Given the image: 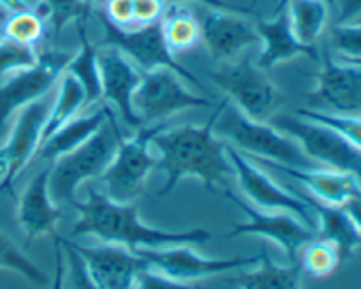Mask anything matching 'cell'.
<instances>
[{
	"mask_svg": "<svg viewBox=\"0 0 361 289\" xmlns=\"http://www.w3.org/2000/svg\"><path fill=\"white\" fill-rule=\"evenodd\" d=\"M221 109L222 102L203 125H164L152 137V147L157 152V168L166 175L159 197L168 196L183 178H197L214 194L219 189H228V180L235 176V169L226 154L224 140L215 134V120Z\"/></svg>",
	"mask_w": 361,
	"mask_h": 289,
	"instance_id": "obj_1",
	"label": "cell"
},
{
	"mask_svg": "<svg viewBox=\"0 0 361 289\" xmlns=\"http://www.w3.org/2000/svg\"><path fill=\"white\" fill-rule=\"evenodd\" d=\"M78 221L73 235H90L102 243H115L129 250L162 249L173 245H204L212 240V233L203 228L187 231H166L145 224L134 203H116L104 192L88 187L87 201H74Z\"/></svg>",
	"mask_w": 361,
	"mask_h": 289,
	"instance_id": "obj_2",
	"label": "cell"
},
{
	"mask_svg": "<svg viewBox=\"0 0 361 289\" xmlns=\"http://www.w3.org/2000/svg\"><path fill=\"white\" fill-rule=\"evenodd\" d=\"M215 134L252 159L300 169H310L316 164L295 137L277 129L268 120L249 118L226 97L222 99V109L215 120Z\"/></svg>",
	"mask_w": 361,
	"mask_h": 289,
	"instance_id": "obj_3",
	"label": "cell"
},
{
	"mask_svg": "<svg viewBox=\"0 0 361 289\" xmlns=\"http://www.w3.org/2000/svg\"><path fill=\"white\" fill-rule=\"evenodd\" d=\"M120 137V127L111 113L90 140L85 141L76 150L55 159L49 166V194L53 201L73 204L81 183L101 178L115 155Z\"/></svg>",
	"mask_w": 361,
	"mask_h": 289,
	"instance_id": "obj_4",
	"label": "cell"
},
{
	"mask_svg": "<svg viewBox=\"0 0 361 289\" xmlns=\"http://www.w3.org/2000/svg\"><path fill=\"white\" fill-rule=\"evenodd\" d=\"M166 123L141 127L129 137H120L115 155L104 173L101 182L104 194L116 203H134L143 194L145 183L152 169L157 168V155H154L152 137Z\"/></svg>",
	"mask_w": 361,
	"mask_h": 289,
	"instance_id": "obj_5",
	"label": "cell"
},
{
	"mask_svg": "<svg viewBox=\"0 0 361 289\" xmlns=\"http://www.w3.org/2000/svg\"><path fill=\"white\" fill-rule=\"evenodd\" d=\"M208 76L224 92L226 99L249 118L268 120L281 102V92L267 70L252 62L247 53L235 62L221 63Z\"/></svg>",
	"mask_w": 361,
	"mask_h": 289,
	"instance_id": "obj_6",
	"label": "cell"
},
{
	"mask_svg": "<svg viewBox=\"0 0 361 289\" xmlns=\"http://www.w3.org/2000/svg\"><path fill=\"white\" fill-rule=\"evenodd\" d=\"M270 123L295 137L314 162L328 166V169L349 173L361 185V148L353 144L330 127L302 118L296 113H277L270 116Z\"/></svg>",
	"mask_w": 361,
	"mask_h": 289,
	"instance_id": "obj_7",
	"label": "cell"
},
{
	"mask_svg": "<svg viewBox=\"0 0 361 289\" xmlns=\"http://www.w3.org/2000/svg\"><path fill=\"white\" fill-rule=\"evenodd\" d=\"M183 81L180 74L168 67L143 73L133 97V108L141 123H161L185 109L214 106L212 99L190 92Z\"/></svg>",
	"mask_w": 361,
	"mask_h": 289,
	"instance_id": "obj_8",
	"label": "cell"
},
{
	"mask_svg": "<svg viewBox=\"0 0 361 289\" xmlns=\"http://www.w3.org/2000/svg\"><path fill=\"white\" fill-rule=\"evenodd\" d=\"M73 53L63 49H46L39 53L34 66L21 69L4 78L0 83V136L6 130L7 122L20 109L39 99L46 97L66 73Z\"/></svg>",
	"mask_w": 361,
	"mask_h": 289,
	"instance_id": "obj_9",
	"label": "cell"
},
{
	"mask_svg": "<svg viewBox=\"0 0 361 289\" xmlns=\"http://www.w3.org/2000/svg\"><path fill=\"white\" fill-rule=\"evenodd\" d=\"M49 104L51 102L46 95L16 113L9 136L0 147V197L6 194L13 196L16 178L37 155Z\"/></svg>",
	"mask_w": 361,
	"mask_h": 289,
	"instance_id": "obj_10",
	"label": "cell"
},
{
	"mask_svg": "<svg viewBox=\"0 0 361 289\" xmlns=\"http://www.w3.org/2000/svg\"><path fill=\"white\" fill-rule=\"evenodd\" d=\"M222 192H224V197H228L233 204H236L247 215L245 222L233 224V229L226 235V238L256 235L261 238L271 240L284 250L289 263H298L300 250L307 243L312 242L314 238H317L316 229L309 228L302 219L289 214V211L267 214V211H259L257 208H254L252 204L243 201L242 197L233 194L229 189H224Z\"/></svg>",
	"mask_w": 361,
	"mask_h": 289,
	"instance_id": "obj_11",
	"label": "cell"
},
{
	"mask_svg": "<svg viewBox=\"0 0 361 289\" xmlns=\"http://www.w3.org/2000/svg\"><path fill=\"white\" fill-rule=\"evenodd\" d=\"M99 20H101L102 30H104V41L102 44H109L118 48L141 73H148V70L161 69V67H168V69L175 70L176 74L183 78L189 83H194L196 87L203 88L201 81L190 73L187 67L176 60V56L166 46L164 37H162L161 23L148 25V27L133 28V30H122L116 28L115 25L109 23L106 18H102L97 13Z\"/></svg>",
	"mask_w": 361,
	"mask_h": 289,
	"instance_id": "obj_12",
	"label": "cell"
},
{
	"mask_svg": "<svg viewBox=\"0 0 361 289\" xmlns=\"http://www.w3.org/2000/svg\"><path fill=\"white\" fill-rule=\"evenodd\" d=\"M226 154H228L229 162H231L233 169H235L236 182H238L240 189L245 194L247 199L252 201L256 207L264 208V210L289 211V214L302 219L309 228L317 231L316 217H314L312 210H310L309 204L302 197L296 196L293 190H288L279 185L270 175H267L259 168L257 162L247 157L245 154H242L233 144L226 143Z\"/></svg>",
	"mask_w": 361,
	"mask_h": 289,
	"instance_id": "obj_13",
	"label": "cell"
},
{
	"mask_svg": "<svg viewBox=\"0 0 361 289\" xmlns=\"http://www.w3.org/2000/svg\"><path fill=\"white\" fill-rule=\"evenodd\" d=\"M143 257L148 266L162 271L176 281L190 282L200 278L214 277L226 271L245 270L247 266L257 264L259 256H238V257H204L190 249V245H173L162 249H137L134 250Z\"/></svg>",
	"mask_w": 361,
	"mask_h": 289,
	"instance_id": "obj_14",
	"label": "cell"
},
{
	"mask_svg": "<svg viewBox=\"0 0 361 289\" xmlns=\"http://www.w3.org/2000/svg\"><path fill=\"white\" fill-rule=\"evenodd\" d=\"M316 87L307 101L312 109L361 116V67L331 56L321 55Z\"/></svg>",
	"mask_w": 361,
	"mask_h": 289,
	"instance_id": "obj_15",
	"label": "cell"
},
{
	"mask_svg": "<svg viewBox=\"0 0 361 289\" xmlns=\"http://www.w3.org/2000/svg\"><path fill=\"white\" fill-rule=\"evenodd\" d=\"M97 62L101 76V102L113 106L127 127L141 129L143 123L134 111L133 97L143 73L118 48L109 44L99 46Z\"/></svg>",
	"mask_w": 361,
	"mask_h": 289,
	"instance_id": "obj_16",
	"label": "cell"
},
{
	"mask_svg": "<svg viewBox=\"0 0 361 289\" xmlns=\"http://www.w3.org/2000/svg\"><path fill=\"white\" fill-rule=\"evenodd\" d=\"M201 41L207 46L212 60L221 63L235 62L247 49L259 46L256 23L247 16L229 11L208 9L200 20Z\"/></svg>",
	"mask_w": 361,
	"mask_h": 289,
	"instance_id": "obj_17",
	"label": "cell"
},
{
	"mask_svg": "<svg viewBox=\"0 0 361 289\" xmlns=\"http://www.w3.org/2000/svg\"><path fill=\"white\" fill-rule=\"evenodd\" d=\"M69 243L80 254L87 273L99 289H134L137 273L148 268L143 257L122 245L102 243L85 247L74 242Z\"/></svg>",
	"mask_w": 361,
	"mask_h": 289,
	"instance_id": "obj_18",
	"label": "cell"
},
{
	"mask_svg": "<svg viewBox=\"0 0 361 289\" xmlns=\"http://www.w3.org/2000/svg\"><path fill=\"white\" fill-rule=\"evenodd\" d=\"M49 171L51 168L48 166L35 173L18 199L16 221L27 243L41 236H56V224L62 219L49 194Z\"/></svg>",
	"mask_w": 361,
	"mask_h": 289,
	"instance_id": "obj_19",
	"label": "cell"
},
{
	"mask_svg": "<svg viewBox=\"0 0 361 289\" xmlns=\"http://www.w3.org/2000/svg\"><path fill=\"white\" fill-rule=\"evenodd\" d=\"M252 161L257 162L259 166H267V168L274 169V171H279L282 175L289 176V178L296 180V182H300L309 190L310 196H314L316 199L323 201L326 204H334V207H344L351 197L361 192L360 182L355 176L349 175V173L316 168L300 169L286 164H279V162L261 161V159H252Z\"/></svg>",
	"mask_w": 361,
	"mask_h": 289,
	"instance_id": "obj_20",
	"label": "cell"
},
{
	"mask_svg": "<svg viewBox=\"0 0 361 289\" xmlns=\"http://www.w3.org/2000/svg\"><path fill=\"white\" fill-rule=\"evenodd\" d=\"M256 30L261 46L256 63L261 69L270 70L275 66L291 62L298 56H309L312 60L321 59L316 46H305L295 37L284 11L274 14L270 20H257Z\"/></svg>",
	"mask_w": 361,
	"mask_h": 289,
	"instance_id": "obj_21",
	"label": "cell"
},
{
	"mask_svg": "<svg viewBox=\"0 0 361 289\" xmlns=\"http://www.w3.org/2000/svg\"><path fill=\"white\" fill-rule=\"evenodd\" d=\"M296 196L302 197L312 214L317 217V236L334 243L338 249L342 257V263L351 259L353 254L361 247V233L351 221L348 211L342 207H334L323 201L316 199L310 194L295 192Z\"/></svg>",
	"mask_w": 361,
	"mask_h": 289,
	"instance_id": "obj_22",
	"label": "cell"
},
{
	"mask_svg": "<svg viewBox=\"0 0 361 289\" xmlns=\"http://www.w3.org/2000/svg\"><path fill=\"white\" fill-rule=\"evenodd\" d=\"M111 113L113 109H109L108 104L101 102V104H95V108H92L90 111L76 115L41 144L37 155L44 161L53 162L55 159L76 150L101 129L102 123L108 120Z\"/></svg>",
	"mask_w": 361,
	"mask_h": 289,
	"instance_id": "obj_23",
	"label": "cell"
},
{
	"mask_svg": "<svg viewBox=\"0 0 361 289\" xmlns=\"http://www.w3.org/2000/svg\"><path fill=\"white\" fill-rule=\"evenodd\" d=\"M226 282H231L240 289H302V270L298 263L286 266L277 264L267 247H263L256 270H238L235 278H228Z\"/></svg>",
	"mask_w": 361,
	"mask_h": 289,
	"instance_id": "obj_24",
	"label": "cell"
},
{
	"mask_svg": "<svg viewBox=\"0 0 361 289\" xmlns=\"http://www.w3.org/2000/svg\"><path fill=\"white\" fill-rule=\"evenodd\" d=\"M328 0H289L284 6L289 27L302 44L316 46L330 20Z\"/></svg>",
	"mask_w": 361,
	"mask_h": 289,
	"instance_id": "obj_25",
	"label": "cell"
},
{
	"mask_svg": "<svg viewBox=\"0 0 361 289\" xmlns=\"http://www.w3.org/2000/svg\"><path fill=\"white\" fill-rule=\"evenodd\" d=\"M161 23L162 37L173 55L190 51L201 42V25L185 4H168Z\"/></svg>",
	"mask_w": 361,
	"mask_h": 289,
	"instance_id": "obj_26",
	"label": "cell"
},
{
	"mask_svg": "<svg viewBox=\"0 0 361 289\" xmlns=\"http://www.w3.org/2000/svg\"><path fill=\"white\" fill-rule=\"evenodd\" d=\"M78 35H80V49L73 53L66 73L76 78L87 94V106L92 108L101 104V76H99L97 51L99 46L92 44L87 35V21H76Z\"/></svg>",
	"mask_w": 361,
	"mask_h": 289,
	"instance_id": "obj_27",
	"label": "cell"
},
{
	"mask_svg": "<svg viewBox=\"0 0 361 289\" xmlns=\"http://www.w3.org/2000/svg\"><path fill=\"white\" fill-rule=\"evenodd\" d=\"M88 108L87 106V94L80 81L69 73H63L56 83L55 99H51L49 104L48 116H46L44 130H42V143L51 136L53 133L66 125L69 120L80 115V109ZM41 143V144H42Z\"/></svg>",
	"mask_w": 361,
	"mask_h": 289,
	"instance_id": "obj_28",
	"label": "cell"
},
{
	"mask_svg": "<svg viewBox=\"0 0 361 289\" xmlns=\"http://www.w3.org/2000/svg\"><path fill=\"white\" fill-rule=\"evenodd\" d=\"M46 27H48L46 18L37 9L30 7L7 14L6 20L2 21V37L35 48L44 37Z\"/></svg>",
	"mask_w": 361,
	"mask_h": 289,
	"instance_id": "obj_29",
	"label": "cell"
},
{
	"mask_svg": "<svg viewBox=\"0 0 361 289\" xmlns=\"http://www.w3.org/2000/svg\"><path fill=\"white\" fill-rule=\"evenodd\" d=\"M300 252H302V256H298L300 270L302 273L314 278L330 277L342 264V257L337 247L319 236L307 243Z\"/></svg>",
	"mask_w": 361,
	"mask_h": 289,
	"instance_id": "obj_30",
	"label": "cell"
},
{
	"mask_svg": "<svg viewBox=\"0 0 361 289\" xmlns=\"http://www.w3.org/2000/svg\"><path fill=\"white\" fill-rule=\"evenodd\" d=\"M0 270L14 271L39 288H46L51 281L4 231H0Z\"/></svg>",
	"mask_w": 361,
	"mask_h": 289,
	"instance_id": "obj_31",
	"label": "cell"
},
{
	"mask_svg": "<svg viewBox=\"0 0 361 289\" xmlns=\"http://www.w3.org/2000/svg\"><path fill=\"white\" fill-rule=\"evenodd\" d=\"M296 115L302 118L310 120V122L321 123V125L330 127L342 137L351 141L353 144L361 148V116L355 115H342V113L321 111V109H296Z\"/></svg>",
	"mask_w": 361,
	"mask_h": 289,
	"instance_id": "obj_32",
	"label": "cell"
},
{
	"mask_svg": "<svg viewBox=\"0 0 361 289\" xmlns=\"http://www.w3.org/2000/svg\"><path fill=\"white\" fill-rule=\"evenodd\" d=\"M37 11L59 32L71 21H87L94 9L83 0H41V7H37Z\"/></svg>",
	"mask_w": 361,
	"mask_h": 289,
	"instance_id": "obj_33",
	"label": "cell"
},
{
	"mask_svg": "<svg viewBox=\"0 0 361 289\" xmlns=\"http://www.w3.org/2000/svg\"><path fill=\"white\" fill-rule=\"evenodd\" d=\"M39 53L35 48L20 44L7 37H0V80L34 66Z\"/></svg>",
	"mask_w": 361,
	"mask_h": 289,
	"instance_id": "obj_34",
	"label": "cell"
},
{
	"mask_svg": "<svg viewBox=\"0 0 361 289\" xmlns=\"http://www.w3.org/2000/svg\"><path fill=\"white\" fill-rule=\"evenodd\" d=\"M331 46L337 56L361 59V21L335 25L331 30Z\"/></svg>",
	"mask_w": 361,
	"mask_h": 289,
	"instance_id": "obj_35",
	"label": "cell"
},
{
	"mask_svg": "<svg viewBox=\"0 0 361 289\" xmlns=\"http://www.w3.org/2000/svg\"><path fill=\"white\" fill-rule=\"evenodd\" d=\"M60 243H62L63 256H66V278L69 282V289H99L90 275L87 273V268H85L80 254L71 247L69 240H63L60 236Z\"/></svg>",
	"mask_w": 361,
	"mask_h": 289,
	"instance_id": "obj_36",
	"label": "cell"
},
{
	"mask_svg": "<svg viewBox=\"0 0 361 289\" xmlns=\"http://www.w3.org/2000/svg\"><path fill=\"white\" fill-rule=\"evenodd\" d=\"M134 289H201V285H192L189 282L176 281V278L168 277L162 271L148 266L137 273Z\"/></svg>",
	"mask_w": 361,
	"mask_h": 289,
	"instance_id": "obj_37",
	"label": "cell"
},
{
	"mask_svg": "<svg viewBox=\"0 0 361 289\" xmlns=\"http://www.w3.org/2000/svg\"><path fill=\"white\" fill-rule=\"evenodd\" d=\"M102 9L99 11L102 18L122 30L134 28L133 0H102Z\"/></svg>",
	"mask_w": 361,
	"mask_h": 289,
	"instance_id": "obj_38",
	"label": "cell"
},
{
	"mask_svg": "<svg viewBox=\"0 0 361 289\" xmlns=\"http://www.w3.org/2000/svg\"><path fill=\"white\" fill-rule=\"evenodd\" d=\"M166 7H168L166 0H133L134 28L159 23L162 20V16H164Z\"/></svg>",
	"mask_w": 361,
	"mask_h": 289,
	"instance_id": "obj_39",
	"label": "cell"
},
{
	"mask_svg": "<svg viewBox=\"0 0 361 289\" xmlns=\"http://www.w3.org/2000/svg\"><path fill=\"white\" fill-rule=\"evenodd\" d=\"M53 278L49 281V289H63L66 284V256L60 243V236H53Z\"/></svg>",
	"mask_w": 361,
	"mask_h": 289,
	"instance_id": "obj_40",
	"label": "cell"
},
{
	"mask_svg": "<svg viewBox=\"0 0 361 289\" xmlns=\"http://www.w3.org/2000/svg\"><path fill=\"white\" fill-rule=\"evenodd\" d=\"M168 4H190L196 2L201 4V6L208 7V9H221V11H229V13L243 14V16H252V7H243L238 6V4H231L228 0H166Z\"/></svg>",
	"mask_w": 361,
	"mask_h": 289,
	"instance_id": "obj_41",
	"label": "cell"
},
{
	"mask_svg": "<svg viewBox=\"0 0 361 289\" xmlns=\"http://www.w3.org/2000/svg\"><path fill=\"white\" fill-rule=\"evenodd\" d=\"M337 7V25L351 23L361 18V0H335Z\"/></svg>",
	"mask_w": 361,
	"mask_h": 289,
	"instance_id": "obj_42",
	"label": "cell"
},
{
	"mask_svg": "<svg viewBox=\"0 0 361 289\" xmlns=\"http://www.w3.org/2000/svg\"><path fill=\"white\" fill-rule=\"evenodd\" d=\"M342 208L348 211V215L351 217V221L355 222V226L361 233V192L356 194L355 197H351V199H349Z\"/></svg>",
	"mask_w": 361,
	"mask_h": 289,
	"instance_id": "obj_43",
	"label": "cell"
},
{
	"mask_svg": "<svg viewBox=\"0 0 361 289\" xmlns=\"http://www.w3.org/2000/svg\"><path fill=\"white\" fill-rule=\"evenodd\" d=\"M30 4L28 0H0V9L4 13H18V11H25V9H30Z\"/></svg>",
	"mask_w": 361,
	"mask_h": 289,
	"instance_id": "obj_44",
	"label": "cell"
},
{
	"mask_svg": "<svg viewBox=\"0 0 361 289\" xmlns=\"http://www.w3.org/2000/svg\"><path fill=\"white\" fill-rule=\"evenodd\" d=\"M289 0H277V6H275V11H274V14H277V13H281L282 9H284V6L286 4H288ZM334 2L335 0H328V4H330L331 7H334Z\"/></svg>",
	"mask_w": 361,
	"mask_h": 289,
	"instance_id": "obj_45",
	"label": "cell"
},
{
	"mask_svg": "<svg viewBox=\"0 0 361 289\" xmlns=\"http://www.w3.org/2000/svg\"><path fill=\"white\" fill-rule=\"evenodd\" d=\"M337 59L344 60V62H349V63H355V66L361 67V59H344V56H337Z\"/></svg>",
	"mask_w": 361,
	"mask_h": 289,
	"instance_id": "obj_46",
	"label": "cell"
},
{
	"mask_svg": "<svg viewBox=\"0 0 361 289\" xmlns=\"http://www.w3.org/2000/svg\"><path fill=\"white\" fill-rule=\"evenodd\" d=\"M85 4H87L88 7H92V9H94L95 6H99V4H102V0H83Z\"/></svg>",
	"mask_w": 361,
	"mask_h": 289,
	"instance_id": "obj_47",
	"label": "cell"
},
{
	"mask_svg": "<svg viewBox=\"0 0 361 289\" xmlns=\"http://www.w3.org/2000/svg\"><path fill=\"white\" fill-rule=\"evenodd\" d=\"M6 16H7V13H4V11L0 9V21H4V20H6Z\"/></svg>",
	"mask_w": 361,
	"mask_h": 289,
	"instance_id": "obj_48",
	"label": "cell"
},
{
	"mask_svg": "<svg viewBox=\"0 0 361 289\" xmlns=\"http://www.w3.org/2000/svg\"><path fill=\"white\" fill-rule=\"evenodd\" d=\"M0 37H2V21H0Z\"/></svg>",
	"mask_w": 361,
	"mask_h": 289,
	"instance_id": "obj_49",
	"label": "cell"
},
{
	"mask_svg": "<svg viewBox=\"0 0 361 289\" xmlns=\"http://www.w3.org/2000/svg\"><path fill=\"white\" fill-rule=\"evenodd\" d=\"M356 21H361V18H360V20H356Z\"/></svg>",
	"mask_w": 361,
	"mask_h": 289,
	"instance_id": "obj_50",
	"label": "cell"
},
{
	"mask_svg": "<svg viewBox=\"0 0 361 289\" xmlns=\"http://www.w3.org/2000/svg\"><path fill=\"white\" fill-rule=\"evenodd\" d=\"M201 289H208V288H201Z\"/></svg>",
	"mask_w": 361,
	"mask_h": 289,
	"instance_id": "obj_51",
	"label": "cell"
}]
</instances>
